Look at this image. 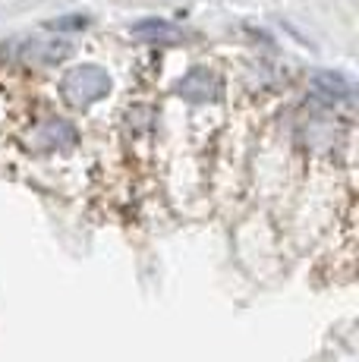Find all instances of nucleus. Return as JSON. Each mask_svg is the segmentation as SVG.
I'll list each match as a JSON object with an SVG mask.
<instances>
[{
  "label": "nucleus",
  "mask_w": 359,
  "mask_h": 362,
  "mask_svg": "<svg viewBox=\"0 0 359 362\" xmlns=\"http://www.w3.org/2000/svg\"><path fill=\"white\" fill-rule=\"evenodd\" d=\"M129 32H133V38L148 41V45H174V41H180V29H174L164 19H142Z\"/></svg>",
  "instance_id": "nucleus-4"
},
{
  "label": "nucleus",
  "mask_w": 359,
  "mask_h": 362,
  "mask_svg": "<svg viewBox=\"0 0 359 362\" xmlns=\"http://www.w3.org/2000/svg\"><path fill=\"white\" fill-rule=\"evenodd\" d=\"M218 88H220V82H218V76L211 73L208 66L189 69V73H186L183 79L177 82V95H180L183 101H192V104L211 101V98L218 95Z\"/></svg>",
  "instance_id": "nucleus-2"
},
{
  "label": "nucleus",
  "mask_w": 359,
  "mask_h": 362,
  "mask_svg": "<svg viewBox=\"0 0 359 362\" xmlns=\"http://www.w3.org/2000/svg\"><path fill=\"white\" fill-rule=\"evenodd\" d=\"M32 142H35V148H41V151L70 148V145H76V127L66 120H45L32 132Z\"/></svg>",
  "instance_id": "nucleus-3"
},
{
  "label": "nucleus",
  "mask_w": 359,
  "mask_h": 362,
  "mask_svg": "<svg viewBox=\"0 0 359 362\" xmlns=\"http://www.w3.org/2000/svg\"><path fill=\"white\" fill-rule=\"evenodd\" d=\"M60 92H64V98L76 104V107H88V104L101 101L110 92V76H107V69H101L95 64L76 66L64 76Z\"/></svg>",
  "instance_id": "nucleus-1"
},
{
  "label": "nucleus",
  "mask_w": 359,
  "mask_h": 362,
  "mask_svg": "<svg viewBox=\"0 0 359 362\" xmlns=\"http://www.w3.org/2000/svg\"><path fill=\"white\" fill-rule=\"evenodd\" d=\"M23 57L32 64H60L70 57V45L66 41H32V45H25Z\"/></svg>",
  "instance_id": "nucleus-6"
},
{
  "label": "nucleus",
  "mask_w": 359,
  "mask_h": 362,
  "mask_svg": "<svg viewBox=\"0 0 359 362\" xmlns=\"http://www.w3.org/2000/svg\"><path fill=\"white\" fill-rule=\"evenodd\" d=\"M312 92L319 95L322 101H347L350 98V82L343 79L341 73H328V69H322V73L312 76Z\"/></svg>",
  "instance_id": "nucleus-5"
}]
</instances>
